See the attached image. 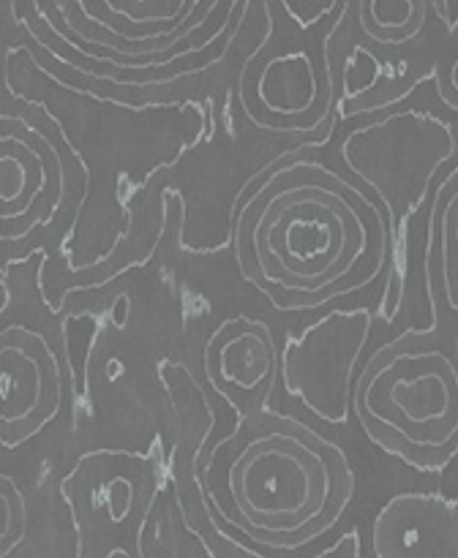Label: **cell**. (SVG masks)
<instances>
[{
    "mask_svg": "<svg viewBox=\"0 0 458 558\" xmlns=\"http://www.w3.org/2000/svg\"><path fill=\"white\" fill-rule=\"evenodd\" d=\"M202 485L221 521L249 543L300 550L341 521L354 472L336 441L265 409L210 447Z\"/></svg>",
    "mask_w": 458,
    "mask_h": 558,
    "instance_id": "obj_2",
    "label": "cell"
},
{
    "mask_svg": "<svg viewBox=\"0 0 458 558\" xmlns=\"http://www.w3.org/2000/svg\"><path fill=\"white\" fill-rule=\"evenodd\" d=\"M363 434L418 472H445L458 458V341L409 330L363 363L352 396Z\"/></svg>",
    "mask_w": 458,
    "mask_h": 558,
    "instance_id": "obj_3",
    "label": "cell"
},
{
    "mask_svg": "<svg viewBox=\"0 0 458 558\" xmlns=\"http://www.w3.org/2000/svg\"><path fill=\"white\" fill-rule=\"evenodd\" d=\"M434 76L436 93H439L442 101L458 112V22H453L450 27H445V33L439 36L434 49Z\"/></svg>",
    "mask_w": 458,
    "mask_h": 558,
    "instance_id": "obj_13",
    "label": "cell"
},
{
    "mask_svg": "<svg viewBox=\"0 0 458 558\" xmlns=\"http://www.w3.org/2000/svg\"><path fill=\"white\" fill-rule=\"evenodd\" d=\"M376 558H458V501L425 490L396 494L371 523Z\"/></svg>",
    "mask_w": 458,
    "mask_h": 558,
    "instance_id": "obj_10",
    "label": "cell"
},
{
    "mask_svg": "<svg viewBox=\"0 0 458 558\" xmlns=\"http://www.w3.org/2000/svg\"><path fill=\"white\" fill-rule=\"evenodd\" d=\"M425 276L436 327L458 341V163L439 183L431 205Z\"/></svg>",
    "mask_w": 458,
    "mask_h": 558,
    "instance_id": "obj_11",
    "label": "cell"
},
{
    "mask_svg": "<svg viewBox=\"0 0 458 558\" xmlns=\"http://www.w3.org/2000/svg\"><path fill=\"white\" fill-rule=\"evenodd\" d=\"M63 403V363L52 338L5 325L0 338V441L5 450L41 434Z\"/></svg>",
    "mask_w": 458,
    "mask_h": 558,
    "instance_id": "obj_7",
    "label": "cell"
},
{
    "mask_svg": "<svg viewBox=\"0 0 458 558\" xmlns=\"http://www.w3.org/2000/svg\"><path fill=\"white\" fill-rule=\"evenodd\" d=\"M360 545H363L360 529H349V532H343L330 548L320 550V554L311 558H363V548H360Z\"/></svg>",
    "mask_w": 458,
    "mask_h": 558,
    "instance_id": "obj_14",
    "label": "cell"
},
{
    "mask_svg": "<svg viewBox=\"0 0 458 558\" xmlns=\"http://www.w3.org/2000/svg\"><path fill=\"white\" fill-rule=\"evenodd\" d=\"M281 374V352L270 327L249 314L218 322L205 341L207 385L238 414L254 417Z\"/></svg>",
    "mask_w": 458,
    "mask_h": 558,
    "instance_id": "obj_9",
    "label": "cell"
},
{
    "mask_svg": "<svg viewBox=\"0 0 458 558\" xmlns=\"http://www.w3.org/2000/svg\"><path fill=\"white\" fill-rule=\"evenodd\" d=\"M338 96L336 52L287 44L245 63L240 76L243 112L256 129L298 134L316 129Z\"/></svg>",
    "mask_w": 458,
    "mask_h": 558,
    "instance_id": "obj_6",
    "label": "cell"
},
{
    "mask_svg": "<svg viewBox=\"0 0 458 558\" xmlns=\"http://www.w3.org/2000/svg\"><path fill=\"white\" fill-rule=\"evenodd\" d=\"M374 314L360 308L327 311L289 336L281 349V381L289 398L330 428H343L352 414L358 363L369 347Z\"/></svg>",
    "mask_w": 458,
    "mask_h": 558,
    "instance_id": "obj_5",
    "label": "cell"
},
{
    "mask_svg": "<svg viewBox=\"0 0 458 558\" xmlns=\"http://www.w3.org/2000/svg\"><path fill=\"white\" fill-rule=\"evenodd\" d=\"M80 558H145V556H142V550H136L134 545L112 543L107 550H101V554L93 548H87V545H82Z\"/></svg>",
    "mask_w": 458,
    "mask_h": 558,
    "instance_id": "obj_15",
    "label": "cell"
},
{
    "mask_svg": "<svg viewBox=\"0 0 458 558\" xmlns=\"http://www.w3.org/2000/svg\"><path fill=\"white\" fill-rule=\"evenodd\" d=\"M456 150L453 125L429 109H393L343 140V163L379 196L387 218L390 287L401 283L403 240L414 213L423 205L431 178L456 156Z\"/></svg>",
    "mask_w": 458,
    "mask_h": 558,
    "instance_id": "obj_4",
    "label": "cell"
},
{
    "mask_svg": "<svg viewBox=\"0 0 458 558\" xmlns=\"http://www.w3.org/2000/svg\"><path fill=\"white\" fill-rule=\"evenodd\" d=\"M65 191V167L49 140L27 129L20 118L3 114V191L0 221L3 240L27 238L58 210Z\"/></svg>",
    "mask_w": 458,
    "mask_h": 558,
    "instance_id": "obj_8",
    "label": "cell"
},
{
    "mask_svg": "<svg viewBox=\"0 0 458 558\" xmlns=\"http://www.w3.org/2000/svg\"><path fill=\"white\" fill-rule=\"evenodd\" d=\"M349 11L365 44L396 54L431 41L436 5L423 0H360L349 3Z\"/></svg>",
    "mask_w": 458,
    "mask_h": 558,
    "instance_id": "obj_12",
    "label": "cell"
},
{
    "mask_svg": "<svg viewBox=\"0 0 458 558\" xmlns=\"http://www.w3.org/2000/svg\"><path fill=\"white\" fill-rule=\"evenodd\" d=\"M234 254L276 308L305 311L379 278L390 267V232L363 189L316 158H292L245 196Z\"/></svg>",
    "mask_w": 458,
    "mask_h": 558,
    "instance_id": "obj_1",
    "label": "cell"
}]
</instances>
